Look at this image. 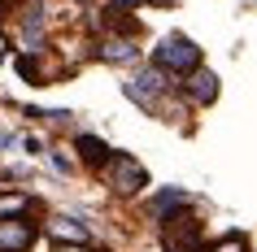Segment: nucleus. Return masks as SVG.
Here are the masks:
<instances>
[{"mask_svg":"<svg viewBox=\"0 0 257 252\" xmlns=\"http://www.w3.org/2000/svg\"><path fill=\"white\" fill-rule=\"evenodd\" d=\"M196 66H201V48L188 35H166L153 48V70H162V74H192Z\"/></svg>","mask_w":257,"mask_h":252,"instance_id":"obj_1","label":"nucleus"},{"mask_svg":"<svg viewBox=\"0 0 257 252\" xmlns=\"http://www.w3.org/2000/svg\"><path fill=\"white\" fill-rule=\"evenodd\" d=\"M105 174V183L118 191V196H140L144 187H149V170L140 165L136 157H126V152H109V161L100 165Z\"/></svg>","mask_w":257,"mask_h":252,"instance_id":"obj_2","label":"nucleus"},{"mask_svg":"<svg viewBox=\"0 0 257 252\" xmlns=\"http://www.w3.org/2000/svg\"><path fill=\"white\" fill-rule=\"evenodd\" d=\"M162 243H166V252H205L201 248V222H196L192 204L183 213H166L162 217Z\"/></svg>","mask_w":257,"mask_h":252,"instance_id":"obj_3","label":"nucleus"},{"mask_svg":"<svg viewBox=\"0 0 257 252\" xmlns=\"http://www.w3.org/2000/svg\"><path fill=\"white\" fill-rule=\"evenodd\" d=\"M122 92H126V100H136L140 109L157 113V100H162V92H166V74L162 70H144V74H136L131 83H122Z\"/></svg>","mask_w":257,"mask_h":252,"instance_id":"obj_4","label":"nucleus"},{"mask_svg":"<svg viewBox=\"0 0 257 252\" xmlns=\"http://www.w3.org/2000/svg\"><path fill=\"white\" fill-rule=\"evenodd\" d=\"M35 222H27L22 213L18 217H0V252H27L35 243Z\"/></svg>","mask_w":257,"mask_h":252,"instance_id":"obj_5","label":"nucleus"},{"mask_svg":"<svg viewBox=\"0 0 257 252\" xmlns=\"http://www.w3.org/2000/svg\"><path fill=\"white\" fill-rule=\"evenodd\" d=\"M183 79H188V83H183V92H188L192 105H214V100H218V74H214V70L196 66L192 74H183Z\"/></svg>","mask_w":257,"mask_h":252,"instance_id":"obj_6","label":"nucleus"},{"mask_svg":"<svg viewBox=\"0 0 257 252\" xmlns=\"http://www.w3.org/2000/svg\"><path fill=\"white\" fill-rule=\"evenodd\" d=\"M96 57L109 61V66H126V61H136L140 48H136V35H109V40L96 44Z\"/></svg>","mask_w":257,"mask_h":252,"instance_id":"obj_7","label":"nucleus"},{"mask_svg":"<svg viewBox=\"0 0 257 252\" xmlns=\"http://www.w3.org/2000/svg\"><path fill=\"white\" fill-rule=\"evenodd\" d=\"M48 235L57 243H92V230L79 222V217H53L48 222Z\"/></svg>","mask_w":257,"mask_h":252,"instance_id":"obj_8","label":"nucleus"},{"mask_svg":"<svg viewBox=\"0 0 257 252\" xmlns=\"http://www.w3.org/2000/svg\"><path fill=\"white\" fill-rule=\"evenodd\" d=\"M74 148H79L83 165H92V170H100V165L109 161V144H105V139H96V135H79Z\"/></svg>","mask_w":257,"mask_h":252,"instance_id":"obj_9","label":"nucleus"},{"mask_svg":"<svg viewBox=\"0 0 257 252\" xmlns=\"http://www.w3.org/2000/svg\"><path fill=\"white\" fill-rule=\"evenodd\" d=\"M188 204H192V196H188V191H179V187H166L162 196L153 200V217H166V213L188 209Z\"/></svg>","mask_w":257,"mask_h":252,"instance_id":"obj_10","label":"nucleus"},{"mask_svg":"<svg viewBox=\"0 0 257 252\" xmlns=\"http://www.w3.org/2000/svg\"><path fill=\"white\" fill-rule=\"evenodd\" d=\"M27 204H31V200L22 196V191H5V196H0V217H18Z\"/></svg>","mask_w":257,"mask_h":252,"instance_id":"obj_11","label":"nucleus"},{"mask_svg":"<svg viewBox=\"0 0 257 252\" xmlns=\"http://www.w3.org/2000/svg\"><path fill=\"white\" fill-rule=\"evenodd\" d=\"M209 252H248V243H244V235H227V239H218Z\"/></svg>","mask_w":257,"mask_h":252,"instance_id":"obj_12","label":"nucleus"},{"mask_svg":"<svg viewBox=\"0 0 257 252\" xmlns=\"http://www.w3.org/2000/svg\"><path fill=\"white\" fill-rule=\"evenodd\" d=\"M5 57H9V40H5V35H0V61H5Z\"/></svg>","mask_w":257,"mask_h":252,"instance_id":"obj_13","label":"nucleus"}]
</instances>
